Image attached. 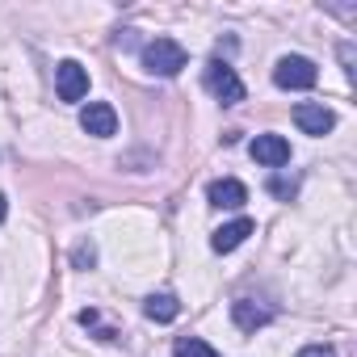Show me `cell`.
<instances>
[{
	"label": "cell",
	"instance_id": "cell-1",
	"mask_svg": "<svg viewBox=\"0 0 357 357\" xmlns=\"http://www.w3.org/2000/svg\"><path fill=\"white\" fill-rule=\"evenodd\" d=\"M185 63H190V55H185V47L176 43V38H151L143 47V68L151 76H176Z\"/></svg>",
	"mask_w": 357,
	"mask_h": 357
},
{
	"label": "cell",
	"instance_id": "cell-2",
	"mask_svg": "<svg viewBox=\"0 0 357 357\" xmlns=\"http://www.w3.org/2000/svg\"><path fill=\"white\" fill-rule=\"evenodd\" d=\"M315 80H319V72H315V63H311L307 55H282V59L273 63V84H278V89L303 93V89H311Z\"/></svg>",
	"mask_w": 357,
	"mask_h": 357
},
{
	"label": "cell",
	"instance_id": "cell-3",
	"mask_svg": "<svg viewBox=\"0 0 357 357\" xmlns=\"http://www.w3.org/2000/svg\"><path fill=\"white\" fill-rule=\"evenodd\" d=\"M206 89H211L215 101H223V105H240V101H244V80H240L236 68L223 63V59H211V63H206Z\"/></svg>",
	"mask_w": 357,
	"mask_h": 357
},
{
	"label": "cell",
	"instance_id": "cell-4",
	"mask_svg": "<svg viewBox=\"0 0 357 357\" xmlns=\"http://www.w3.org/2000/svg\"><path fill=\"white\" fill-rule=\"evenodd\" d=\"M55 93H59V101H84L89 97V72L76 59H63L55 68Z\"/></svg>",
	"mask_w": 357,
	"mask_h": 357
},
{
	"label": "cell",
	"instance_id": "cell-5",
	"mask_svg": "<svg viewBox=\"0 0 357 357\" xmlns=\"http://www.w3.org/2000/svg\"><path fill=\"white\" fill-rule=\"evenodd\" d=\"M80 130L93 135V139L118 135V114H114V105H109V101H89V105L80 109Z\"/></svg>",
	"mask_w": 357,
	"mask_h": 357
},
{
	"label": "cell",
	"instance_id": "cell-6",
	"mask_svg": "<svg viewBox=\"0 0 357 357\" xmlns=\"http://www.w3.org/2000/svg\"><path fill=\"white\" fill-rule=\"evenodd\" d=\"M294 126L303 135H328L336 126V114L324 105V101H298L294 105Z\"/></svg>",
	"mask_w": 357,
	"mask_h": 357
},
{
	"label": "cell",
	"instance_id": "cell-7",
	"mask_svg": "<svg viewBox=\"0 0 357 357\" xmlns=\"http://www.w3.org/2000/svg\"><path fill=\"white\" fill-rule=\"evenodd\" d=\"M248 155L265 168H282V164H290V143L282 135H257L248 143Z\"/></svg>",
	"mask_w": 357,
	"mask_h": 357
},
{
	"label": "cell",
	"instance_id": "cell-8",
	"mask_svg": "<svg viewBox=\"0 0 357 357\" xmlns=\"http://www.w3.org/2000/svg\"><path fill=\"white\" fill-rule=\"evenodd\" d=\"M206 198H211V206H219V211H240V206L248 202V190L236 181V176H223V181H211Z\"/></svg>",
	"mask_w": 357,
	"mask_h": 357
},
{
	"label": "cell",
	"instance_id": "cell-9",
	"mask_svg": "<svg viewBox=\"0 0 357 357\" xmlns=\"http://www.w3.org/2000/svg\"><path fill=\"white\" fill-rule=\"evenodd\" d=\"M231 319H236L240 332H257V328H265V324L273 319V311L261 307L257 298H236V303H231Z\"/></svg>",
	"mask_w": 357,
	"mask_h": 357
},
{
	"label": "cell",
	"instance_id": "cell-10",
	"mask_svg": "<svg viewBox=\"0 0 357 357\" xmlns=\"http://www.w3.org/2000/svg\"><path fill=\"white\" fill-rule=\"evenodd\" d=\"M252 231H257V223H252V219H236V223H223V227L211 236V248H215V252H236V248H240V244H244Z\"/></svg>",
	"mask_w": 357,
	"mask_h": 357
},
{
	"label": "cell",
	"instance_id": "cell-11",
	"mask_svg": "<svg viewBox=\"0 0 357 357\" xmlns=\"http://www.w3.org/2000/svg\"><path fill=\"white\" fill-rule=\"evenodd\" d=\"M143 311H147V319H155V324H172L176 315H181V303H176V294H151V298L143 303Z\"/></svg>",
	"mask_w": 357,
	"mask_h": 357
},
{
	"label": "cell",
	"instance_id": "cell-12",
	"mask_svg": "<svg viewBox=\"0 0 357 357\" xmlns=\"http://www.w3.org/2000/svg\"><path fill=\"white\" fill-rule=\"evenodd\" d=\"M172 357H219V349L202 336H181L172 344Z\"/></svg>",
	"mask_w": 357,
	"mask_h": 357
},
{
	"label": "cell",
	"instance_id": "cell-13",
	"mask_svg": "<svg viewBox=\"0 0 357 357\" xmlns=\"http://www.w3.org/2000/svg\"><path fill=\"white\" fill-rule=\"evenodd\" d=\"M80 324H84V328H97V324H101V315L89 307V311H80ZM101 340H114V332H109V328H101Z\"/></svg>",
	"mask_w": 357,
	"mask_h": 357
},
{
	"label": "cell",
	"instance_id": "cell-14",
	"mask_svg": "<svg viewBox=\"0 0 357 357\" xmlns=\"http://www.w3.org/2000/svg\"><path fill=\"white\" fill-rule=\"evenodd\" d=\"M298 357H336V349L332 344H303Z\"/></svg>",
	"mask_w": 357,
	"mask_h": 357
},
{
	"label": "cell",
	"instance_id": "cell-15",
	"mask_svg": "<svg viewBox=\"0 0 357 357\" xmlns=\"http://www.w3.org/2000/svg\"><path fill=\"white\" fill-rule=\"evenodd\" d=\"M269 190H273L278 198H290V194H294V181H286V176H273V181H269Z\"/></svg>",
	"mask_w": 357,
	"mask_h": 357
},
{
	"label": "cell",
	"instance_id": "cell-16",
	"mask_svg": "<svg viewBox=\"0 0 357 357\" xmlns=\"http://www.w3.org/2000/svg\"><path fill=\"white\" fill-rule=\"evenodd\" d=\"M93 261H97V248L93 244H80L76 248V265H93Z\"/></svg>",
	"mask_w": 357,
	"mask_h": 357
},
{
	"label": "cell",
	"instance_id": "cell-17",
	"mask_svg": "<svg viewBox=\"0 0 357 357\" xmlns=\"http://www.w3.org/2000/svg\"><path fill=\"white\" fill-rule=\"evenodd\" d=\"M5 215H9V202H5V194H0V223H5Z\"/></svg>",
	"mask_w": 357,
	"mask_h": 357
}]
</instances>
